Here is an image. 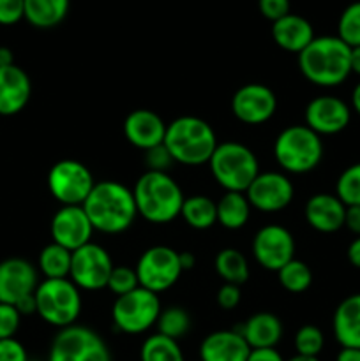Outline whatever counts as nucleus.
I'll use <instances>...</instances> for the list:
<instances>
[{
    "mask_svg": "<svg viewBox=\"0 0 360 361\" xmlns=\"http://www.w3.org/2000/svg\"><path fill=\"white\" fill-rule=\"evenodd\" d=\"M217 222L226 229H240L251 217V203L244 192H226L217 201Z\"/></svg>",
    "mask_w": 360,
    "mask_h": 361,
    "instance_id": "nucleus-27",
    "label": "nucleus"
},
{
    "mask_svg": "<svg viewBox=\"0 0 360 361\" xmlns=\"http://www.w3.org/2000/svg\"><path fill=\"white\" fill-rule=\"evenodd\" d=\"M145 162H147L148 166V171L166 173L169 169V166H172L175 161L172 159L169 152L166 150L164 145H159V147L145 152Z\"/></svg>",
    "mask_w": 360,
    "mask_h": 361,
    "instance_id": "nucleus-39",
    "label": "nucleus"
},
{
    "mask_svg": "<svg viewBox=\"0 0 360 361\" xmlns=\"http://www.w3.org/2000/svg\"><path fill=\"white\" fill-rule=\"evenodd\" d=\"M69 13V0H25V20L37 28H53Z\"/></svg>",
    "mask_w": 360,
    "mask_h": 361,
    "instance_id": "nucleus-26",
    "label": "nucleus"
},
{
    "mask_svg": "<svg viewBox=\"0 0 360 361\" xmlns=\"http://www.w3.org/2000/svg\"><path fill=\"white\" fill-rule=\"evenodd\" d=\"M348 259H349V263L353 264V267L359 268V270H360V236H359V238L353 240L352 243H349Z\"/></svg>",
    "mask_w": 360,
    "mask_h": 361,
    "instance_id": "nucleus-46",
    "label": "nucleus"
},
{
    "mask_svg": "<svg viewBox=\"0 0 360 361\" xmlns=\"http://www.w3.org/2000/svg\"><path fill=\"white\" fill-rule=\"evenodd\" d=\"M106 288H108L113 295H116V298L134 291L136 288H140L136 270L129 267H113Z\"/></svg>",
    "mask_w": 360,
    "mask_h": 361,
    "instance_id": "nucleus-37",
    "label": "nucleus"
},
{
    "mask_svg": "<svg viewBox=\"0 0 360 361\" xmlns=\"http://www.w3.org/2000/svg\"><path fill=\"white\" fill-rule=\"evenodd\" d=\"M179 259H180V267H182L184 271L191 270V268H194V264H196V257H194L191 252H179Z\"/></svg>",
    "mask_w": 360,
    "mask_h": 361,
    "instance_id": "nucleus-48",
    "label": "nucleus"
},
{
    "mask_svg": "<svg viewBox=\"0 0 360 361\" xmlns=\"http://www.w3.org/2000/svg\"><path fill=\"white\" fill-rule=\"evenodd\" d=\"M272 39L284 51L299 55L314 39L313 25L306 18L289 13L284 18L272 23Z\"/></svg>",
    "mask_w": 360,
    "mask_h": 361,
    "instance_id": "nucleus-23",
    "label": "nucleus"
},
{
    "mask_svg": "<svg viewBox=\"0 0 360 361\" xmlns=\"http://www.w3.org/2000/svg\"><path fill=\"white\" fill-rule=\"evenodd\" d=\"M299 69L318 87H337L352 74V48L337 35L314 37L299 53Z\"/></svg>",
    "mask_w": 360,
    "mask_h": 361,
    "instance_id": "nucleus-2",
    "label": "nucleus"
},
{
    "mask_svg": "<svg viewBox=\"0 0 360 361\" xmlns=\"http://www.w3.org/2000/svg\"><path fill=\"white\" fill-rule=\"evenodd\" d=\"M352 73L360 76V46L352 48Z\"/></svg>",
    "mask_w": 360,
    "mask_h": 361,
    "instance_id": "nucleus-50",
    "label": "nucleus"
},
{
    "mask_svg": "<svg viewBox=\"0 0 360 361\" xmlns=\"http://www.w3.org/2000/svg\"><path fill=\"white\" fill-rule=\"evenodd\" d=\"M95 182L90 169L80 161L64 159L52 166L48 173V189L62 207H81Z\"/></svg>",
    "mask_w": 360,
    "mask_h": 361,
    "instance_id": "nucleus-10",
    "label": "nucleus"
},
{
    "mask_svg": "<svg viewBox=\"0 0 360 361\" xmlns=\"http://www.w3.org/2000/svg\"><path fill=\"white\" fill-rule=\"evenodd\" d=\"M335 341L342 348L360 349V293L342 300L334 312Z\"/></svg>",
    "mask_w": 360,
    "mask_h": 361,
    "instance_id": "nucleus-24",
    "label": "nucleus"
},
{
    "mask_svg": "<svg viewBox=\"0 0 360 361\" xmlns=\"http://www.w3.org/2000/svg\"><path fill=\"white\" fill-rule=\"evenodd\" d=\"M20 319L21 314L18 312L16 307L0 303V341L14 337L20 328Z\"/></svg>",
    "mask_w": 360,
    "mask_h": 361,
    "instance_id": "nucleus-38",
    "label": "nucleus"
},
{
    "mask_svg": "<svg viewBox=\"0 0 360 361\" xmlns=\"http://www.w3.org/2000/svg\"><path fill=\"white\" fill-rule=\"evenodd\" d=\"M352 104H353V108H355V111L360 115V83L356 85L355 90H353V94H352Z\"/></svg>",
    "mask_w": 360,
    "mask_h": 361,
    "instance_id": "nucleus-51",
    "label": "nucleus"
},
{
    "mask_svg": "<svg viewBox=\"0 0 360 361\" xmlns=\"http://www.w3.org/2000/svg\"><path fill=\"white\" fill-rule=\"evenodd\" d=\"M35 312L52 326L69 328L81 314L80 289L71 279H44L35 289Z\"/></svg>",
    "mask_w": 360,
    "mask_h": 361,
    "instance_id": "nucleus-7",
    "label": "nucleus"
},
{
    "mask_svg": "<svg viewBox=\"0 0 360 361\" xmlns=\"http://www.w3.org/2000/svg\"><path fill=\"white\" fill-rule=\"evenodd\" d=\"M279 284L289 293H304L313 284V274L304 261L292 259L277 271Z\"/></svg>",
    "mask_w": 360,
    "mask_h": 361,
    "instance_id": "nucleus-32",
    "label": "nucleus"
},
{
    "mask_svg": "<svg viewBox=\"0 0 360 361\" xmlns=\"http://www.w3.org/2000/svg\"><path fill=\"white\" fill-rule=\"evenodd\" d=\"M32 83L28 74L16 63L0 67V115L13 116L23 111L30 101Z\"/></svg>",
    "mask_w": 360,
    "mask_h": 361,
    "instance_id": "nucleus-20",
    "label": "nucleus"
},
{
    "mask_svg": "<svg viewBox=\"0 0 360 361\" xmlns=\"http://www.w3.org/2000/svg\"><path fill=\"white\" fill-rule=\"evenodd\" d=\"M240 334L251 349H270L281 342L282 323L274 314L258 312L244 323Z\"/></svg>",
    "mask_w": 360,
    "mask_h": 361,
    "instance_id": "nucleus-25",
    "label": "nucleus"
},
{
    "mask_svg": "<svg viewBox=\"0 0 360 361\" xmlns=\"http://www.w3.org/2000/svg\"><path fill=\"white\" fill-rule=\"evenodd\" d=\"M95 231L119 235L136 219V201L133 190L115 180L95 182L94 189L81 204Z\"/></svg>",
    "mask_w": 360,
    "mask_h": 361,
    "instance_id": "nucleus-1",
    "label": "nucleus"
},
{
    "mask_svg": "<svg viewBox=\"0 0 360 361\" xmlns=\"http://www.w3.org/2000/svg\"><path fill=\"white\" fill-rule=\"evenodd\" d=\"M124 134L133 147L147 152L164 143L166 123L150 109H134L124 120Z\"/></svg>",
    "mask_w": 360,
    "mask_h": 361,
    "instance_id": "nucleus-19",
    "label": "nucleus"
},
{
    "mask_svg": "<svg viewBox=\"0 0 360 361\" xmlns=\"http://www.w3.org/2000/svg\"><path fill=\"white\" fill-rule=\"evenodd\" d=\"M48 361H112V353L99 334L73 324L53 338Z\"/></svg>",
    "mask_w": 360,
    "mask_h": 361,
    "instance_id": "nucleus-9",
    "label": "nucleus"
},
{
    "mask_svg": "<svg viewBox=\"0 0 360 361\" xmlns=\"http://www.w3.org/2000/svg\"><path fill=\"white\" fill-rule=\"evenodd\" d=\"M249 355V344L235 330L214 331L200 345V361H247Z\"/></svg>",
    "mask_w": 360,
    "mask_h": 361,
    "instance_id": "nucleus-21",
    "label": "nucleus"
},
{
    "mask_svg": "<svg viewBox=\"0 0 360 361\" xmlns=\"http://www.w3.org/2000/svg\"><path fill=\"white\" fill-rule=\"evenodd\" d=\"M136 210L152 224H168L182 212L184 192L179 183L162 171H147L134 183Z\"/></svg>",
    "mask_w": 360,
    "mask_h": 361,
    "instance_id": "nucleus-3",
    "label": "nucleus"
},
{
    "mask_svg": "<svg viewBox=\"0 0 360 361\" xmlns=\"http://www.w3.org/2000/svg\"><path fill=\"white\" fill-rule=\"evenodd\" d=\"M337 37L349 48L360 46V2H353L342 11L337 25Z\"/></svg>",
    "mask_w": 360,
    "mask_h": 361,
    "instance_id": "nucleus-35",
    "label": "nucleus"
},
{
    "mask_svg": "<svg viewBox=\"0 0 360 361\" xmlns=\"http://www.w3.org/2000/svg\"><path fill=\"white\" fill-rule=\"evenodd\" d=\"M293 194H295V189L288 176L275 171L260 173L246 190L251 207L265 214L284 210L292 203Z\"/></svg>",
    "mask_w": 360,
    "mask_h": 361,
    "instance_id": "nucleus-15",
    "label": "nucleus"
},
{
    "mask_svg": "<svg viewBox=\"0 0 360 361\" xmlns=\"http://www.w3.org/2000/svg\"><path fill=\"white\" fill-rule=\"evenodd\" d=\"M325 345V337L321 330L314 324H306L295 335V349L300 356H313L318 358Z\"/></svg>",
    "mask_w": 360,
    "mask_h": 361,
    "instance_id": "nucleus-36",
    "label": "nucleus"
},
{
    "mask_svg": "<svg viewBox=\"0 0 360 361\" xmlns=\"http://www.w3.org/2000/svg\"><path fill=\"white\" fill-rule=\"evenodd\" d=\"M159 314V296L141 286L127 295L119 296L112 309L113 323L122 334L127 335H140L150 330L157 323Z\"/></svg>",
    "mask_w": 360,
    "mask_h": 361,
    "instance_id": "nucleus-8",
    "label": "nucleus"
},
{
    "mask_svg": "<svg viewBox=\"0 0 360 361\" xmlns=\"http://www.w3.org/2000/svg\"><path fill=\"white\" fill-rule=\"evenodd\" d=\"M138 282L141 288L152 293H162L176 284L180 275L184 274L180 267L179 252L172 247L155 245L145 250L136 264Z\"/></svg>",
    "mask_w": 360,
    "mask_h": 361,
    "instance_id": "nucleus-11",
    "label": "nucleus"
},
{
    "mask_svg": "<svg viewBox=\"0 0 360 361\" xmlns=\"http://www.w3.org/2000/svg\"><path fill=\"white\" fill-rule=\"evenodd\" d=\"M182 219L189 228L203 231V229L212 228L217 222V204L207 196H191L184 200L182 212H180Z\"/></svg>",
    "mask_w": 360,
    "mask_h": 361,
    "instance_id": "nucleus-28",
    "label": "nucleus"
},
{
    "mask_svg": "<svg viewBox=\"0 0 360 361\" xmlns=\"http://www.w3.org/2000/svg\"><path fill=\"white\" fill-rule=\"evenodd\" d=\"M175 162L201 166L210 161L217 148V137L208 122L198 116H180L166 126L164 143Z\"/></svg>",
    "mask_w": 360,
    "mask_h": 361,
    "instance_id": "nucleus-4",
    "label": "nucleus"
},
{
    "mask_svg": "<svg viewBox=\"0 0 360 361\" xmlns=\"http://www.w3.org/2000/svg\"><path fill=\"white\" fill-rule=\"evenodd\" d=\"M335 196L344 207H360V162L346 168L335 185Z\"/></svg>",
    "mask_w": 360,
    "mask_h": 361,
    "instance_id": "nucleus-34",
    "label": "nucleus"
},
{
    "mask_svg": "<svg viewBox=\"0 0 360 361\" xmlns=\"http://www.w3.org/2000/svg\"><path fill=\"white\" fill-rule=\"evenodd\" d=\"M247 361H284L275 348L270 349H251Z\"/></svg>",
    "mask_w": 360,
    "mask_h": 361,
    "instance_id": "nucleus-44",
    "label": "nucleus"
},
{
    "mask_svg": "<svg viewBox=\"0 0 360 361\" xmlns=\"http://www.w3.org/2000/svg\"><path fill=\"white\" fill-rule=\"evenodd\" d=\"M335 361H360V349L342 348Z\"/></svg>",
    "mask_w": 360,
    "mask_h": 361,
    "instance_id": "nucleus-47",
    "label": "nucleus"
},
{
    "mask_svg": "<svg viewBox=\"0 0 360 361\" xmlns=\"http://www.w3.org/2000/svg\"><path fill=\"white\" fill-rule=\"evenodd\" d=\"M352 113L344 101L332 95H321L313 99L306 108V126L321 134H337L348 127Z\"/></svg>",
    "mask_w": 360,
    "mask_h": 361,
    "instance_id": "nucleus-18",
    "label": "nucleus"
},
{
    "mask_svg": "<svg viewBox=\"0 0 360 361\" xmlns=\"http://www.w3.org/2000/svg\"><path fill=\"white\" fill-rule=\"evenodd\" d=\"M208 166L215 182L226 189V192L246 194L254 178L260 175V166L254 152L235 141L217 145Z\"/></svg>",
    "mask_w": 360,
    "mask_h": 361,
    "instance_id": "nucleus-5",
    "label": "nucleus"
},
{
    "mask_svg": "<svg viewBox=\"0 0 360 361\" xmlns=\"http://www.w3.org/2000/svg\"><path fill=\"white\" fill-rule=\"evenodd\" d=\"M13 51L9 48H6V46H0V67L13 66Z\"/></svg>",
    "mask_w": 360,
    "mask_h": 361,
    "instance_id": "nucleus-49",
    "label": "nucleus"
},
{
    "mask_svg": "<svg viewBox=\"0 0 360 361\" xmlns=\"http://www.w3.org/2000/svg\"><path fill=\"white\" fill-rule=\"evenodd\" d=\"M157 334L164 335V337L179 341L184 335L189 331L191 328V317L182 307H169V309L161 310L157 319Z\"/></svg>",
    "mask_w": 360,
    "mask_h": 361,
    "instance_id": "nucleus-33",
    "label": "nucleus"
},
{
    "mask_svg": "<svg viewBox=\"0 0 360 361\" xmlns=\"http://www.w3.org/2000/svg\"><path fill=\"white\" fill-rule=\"evenodd\" d=\"M25 18V0H0V25H14Z\"/></svg>",
    "mask_w": 360,
    "mask_h": 361,
    "instance_id": "nucleus-40",
    "label": "nucleus"
},
{
    "mask_svg": "<svg viewBox=\"0 0 360 361\" xmlns=\"http://www.w3.org/2000/svg\"><path fill=\"white\" fill-rule=\"evenodd\" d=\"M260 13L272 23L289 14V0H258Z\"/></svg>",
    "mask_w": 360,
    "mask_h": 361,
    "instance_id": "nucleus-41",
    "label": "nucleus"
},
{
    "mask_svg": "<svg viewBox=\"0 0 360 361\" xmlns=\"http://www.w3.org/2000/svg\"><path fill=\"white\" fill-rule=\"evenodd\" d=\"M306 221L320 233H335L344 226L346 207L334 194H314L306 203Z\"/></svg>",
    "mask_w": 360,
    "mask_h": 361,
    "instance_id": "nucleus-22",
    "label": "nucleus"
},
{
    "mask_svg": "<svg viewBox=\"0 0 360 361\" xmlns=\"http://www.w3.org/2000/svg\"><path fill=\"white\" fill-rule=\"evenodd\" d=\"M140 361H186L179 341L155 334L143 342L140 351Z\"/></svg>",
    "mask_w": 360,
    "mask_h": 361,
    "instance_id": "nucleus-31",
    "label": "nucleus"
},
{
    "mask_svg": "<svg viewBox=\"0 0 360 361\" xmlns=\"http://www.w3.org/2000/svg\"><path fill=\"white\" fill-rule=\"evenodd\" d=\"M37 270L28 261L11 257L0 263V303L16 305L37 289Z\"/></svg>",
    "mask_w": 360,
    "mask_h": 361,
    "instance_id": "nucleus-16",
    "label": "nucleus"
},
{
    "mask_svg": "<svg viewBox=\"0 0 360 361\" xmlns=\"http://www.w3.org/2000/svg\"><path fill=\"white\" fill-rule=\"evenodd\" d=\"M277 109V97L261 83H247L240 87L232 97V111L247 126H260L268 122Z\"/></svg>",
    "mask_w": 360,
    "mask_h": 361,
    "instance_id": "nucleus-14",
    "label": "nucleus"
},
{
    "mask_svg": "<svg viewBox=\"0 0 360 361\" xmlns=\"http://www.w3.org/2000/svg\"><path fill=\"white\" fill-rule=\"evenodd\" d=\"M215 271L228 284H244L249 279V263L239 249H222L215 256Z\"/></svg>",
    "mask_w": 360,
    "mask_h": 361,
    "instance_id": "nucleus-29",
    "label": "nucleus"
},
{
    "mask_svg": "<svg viewBox=\"0 0 360 361\" xmlns=\"http://www.w3.org/2000/svg\"><path fill=\"white\" fill-rule=\"evenodd\" d=\"M288 361H320V360L313 358V356H300V355H296V356H293V358H289Z\"/></svg>",
    "mask_w": 360,
    "mask_h": 361,
    "instance_id": "nucleus-52",
    "label": "nucleus"
},
{
    "mask_svg": "<svg viewBox=\"0 0 360 361\" xmlns=\"http://www.w3.org/2000/svg\"><path fill=\"white\" fill-rule=\"evenodd\" d=\"M240 298H242V293H240V286L236 284H224L219 288L217 295H215V300H217V305L221 307L222 310H232L235 309L240 303Z\"/></svg>",
    "mask_w": 360,
    "mask_h": 361,
    "instance_id": "nucleus-42",
    "label": "nucleus"
},
{
    "mask_svg": "<svg viewBox=\"0 0 360 361\" xmlns=\"http://www.w3.org/2000/svg\"><path fill=\"white\" fill-rule=\"evenodd\" d=\"M344 226L360 236V207H346Z\"/></svg>",
    "mask_w": 360,
    "mask_h": 361,
    "instance_id": "nucleus-45",
    "label": "nucleus"
},
{
    "mask_svg": "<svg viewBox=\"0 0 360 361\" xmlns=\"http://www.w3.org/2000/svg\"><path fill=\"white\" fill-rule=\"evenodd\" d=\"M253 256L265 270L279 271L286 263L295 259V238L282 226H265L254 235Z\"/></svg>",
    "mask_w": 360,
    "mask_h": 361,
    "instance_id": "nucleus-13",
    "label": "nucleus"
},
{
    "mask_svg": "<svg viewBox=\"0 0 360 361\" xmlns=\"http://www.w3.org/2000/svg\"><path fill=\"white\" fill-rule=\"evenodd\" d=\"M0 361H28L27 349L16 338L0 341Z\"/></svg>",
    "mask_w": 360,
    "mask_h": 361,
    "instance_id": "nucleus-43",
    "label": "nucleus"
},
{
    "mask_svg": "<svg viewBox=\"0 0 360 361\" xmlns=\"http://www.w3.org/2000/svg\"><path fill=\"white\" fill-rule=\"evenodd\" d=\"M73 252L59 243H49L39 254V270L46 279H69Z\"/></svg>",
    "mask_w": 360,
    "mask_h": 361,
    "instance_id": "nucleus-30",
    "label": "nucleus"
},
{
    "mask_svg": "<svg viewBox=\"0 0 360 361\" xmlns=\"http://www.w3.org/2000/svg\"><path fill=\"white\" fill-rule=\"evenodd\" d=\"M274 157L284 171L304 175L316 168L323 159V143L307 126L286 127L274 143Z\"/></svg>",
    "mask_w": 360,
    "mask_h": 361,
    "instance_id": "nucleus-6",
    "label": "nucleus"
},
{
    "mask_svg": "<svg viewBox=\"0 0 360 361\" xmlns=\"http://www.w3.org/2000/svg\"><path fill=\"white\" fill-rule=\"evenodd\" d=\"M49 231H52L53 242L73 252L90 243L94 228L83 207H62L53 215Z\"/></svg>",
    "mask_w": 360,
    "mask_h": 361,
    "instance_id": "nucleus-17",
    "label": "nucleus"
},
{
    "mask_svg": "<svg viewBox=\"0 0 360 361\" xmlns=\"http://www.w3.org/2000/svg\"><path fill=\"white\" fill-rule=\"evenodd\" d=\"M112 270V256L104 247L90 242L80 249L73 250L69 279L78 289L99 291V289L106 288Z\"/></svg>",
    "mask_w": 360,
    "mask_h": 361,
    "instance_id": "nucleus-12",
    "label": "nucleus"
}]
</instances>
